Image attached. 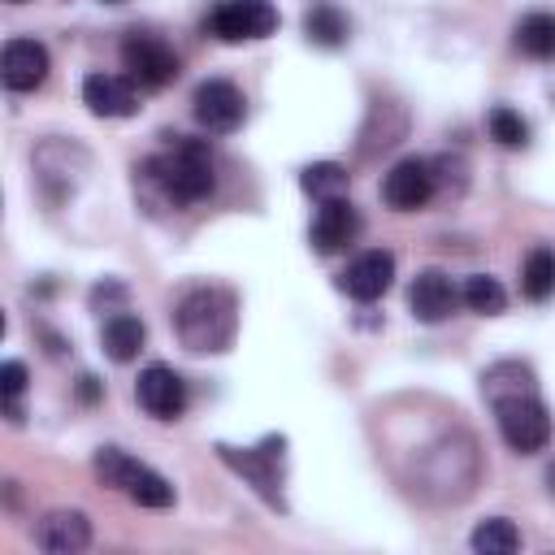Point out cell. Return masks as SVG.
I'll return each mask as SVG.
<instances>
[{
    "instance_id": "cell-29",
    "label": "cell",
    "mask_w": 555,
    "mask_h": 555,
    "mask_svg": "<svg viewBox=\"0 0 555 555\" xmlns=\"http://www.w3.org/2000/svg\"><path fill=\"white\" fill-rule=\"evenodd\" d=\"M9 4H22V0H9Z\"/></svg>"
},
{
    "instance_id": "cell-6",
    "label": "cell",
    "mask_w": 555,
    "mask_h": 555,
    "mask_svg": "<svg viewBox=\"0 0 555 555\" xmlns=\"http://www.w3.org/2000/svg\"><path fill=\"white\" fill-rule=\"evenodd\" d=\"M204 30L217 43H251L278 30V4L273 0H217L204 17Z\"/></svg>"
},
{
    "instance_id": "cell-2",
    "label": "cell",
    "mask_w": 555,
    "mask_h": 555,
    "mask_svg": "<svg viewBox=\"0 0 555 555\" xmlns=\"http://www.w3.org/2000/svg\"><path fill=\"white\" fill-rule=\"evenodd\" d=\"M173 330L186 351L195 356H221L238 338V299L230 286H191L173 308Z\"/></svg>"
},
{
    "instance_id": "cell-10",
    "label": "cell",
    "mask_w": 555,
    "mask_h": 555,
    "mask_svg": "<svg viewBox=\"0 0 555 555\" xmlns=\"http://www.w3.org/2000/svg\"><path fill=\"white\" fill-rule=\"evenodd\" d=\"M134 399H139V408L152 416V421H178L182 412H186V382H182V373L178 369H169V364H147L143 373H139V382H134Z\"/></svg>"
},
{
    "instance_id": "cell-21",
    "label": "cell",
    "mask_w": 555,
    "mask_h": 555,
    "mask_svg": "<svg viewBox=\"0 0 555 555\" xmlns=\"http://www.w3.org/2000/svg\"><path fill=\"white\" fill-rule=\"evenodd\" d=\"M520 295L533 299V304H542V299L555 295V247L538 243L525 256V264H520Z\"/></svg>"
},
{
    "instance_id": "cell-20",
    "label": "cell",
    "mask_w": 555,
    "mask_h": 555,
    "mask_svg": "<svg viewBox=\"0 0 555 555\" xmlns=\"http://www.w3.org/2000/svg\"><path fill=\"white\" fill-rule=\"evenodd\" d=\"M304 35L317 48H343L347 35H351V22H347V13L338 4H312L304 13Z\"/></svg>"
},
{
    "instance_id": "cell-7",
    "label": "cell",
    "mask_w": 555,
    "mask_h": 555,
    "mask_svg": "<svg viewBox=\"0 0 555 555\" xmlns=\"http://www.w3.org/2000/svg\"><path fill=\"white\" fill-rule=\"evenodd\" d=\"M121 65H126L130 82H139L147 91H160V87H169L182 74L178 52L160 35H147V30H130L121 39Z\"/></svg>"
},
{
    "instance_id": "cell-26",
    "label": "cell",
    "mask_w": 555,
    "mask_h": 555,
    "mask_svg": "<svg viewBox=\"0 0 555 555\" xmlns=\"http://www.w3.org/2000/svg\"><path fill=\"white\" fill-rule=\"evenodd\" d=\"M26 382H30V373H26L22 360H4V364H0V399H4V403H17L22 390H26Z\"/></svg>"
},
{
    "instance_id": "cell-18",
    "label": "cell",
    "mask_w": 555,
    "mask_h": 555,
    "mask_svg": "<svg viewBox=\"0 0 555 555\" xmlns=\"http://www.w3.org/2000/svg\"><path fill=\"white\" fill-rule=\"evenodd\" d=\"M100 343H104L108 360L130 364V360L143 351V343H147V330H143V321H139L134 312H113V317L104 321V330H100Z\"/></svg>"
},
{
    "instance_id": "cell-9",
    "label": "cell",
    "mask_w": 555,
    "mask_h": 555,
    "mask_svg": "<svg viewBox=\"0 0 555 555\" xmlns=\"http://www.w3.org/2000/svg\"><path fill=\"white\" fill-rule=\"evenodd\" d=\"M191 113L208 134H230L247 117V100L230 78H204L191 95Z\"/></svg>"
},
{
    "instance_id": "cell-4",
    "label": "cell",
    "mask_w": 555,
    "mask_h": 555,
    "mask_svg": "<svg viewBox=\"0 0 555 555\" xmlns=\"http://www.w3.org/2000/svg\"><path fill=\"white\" fill-rule=\"evenodd\" d=\"M91 468H95V477H100L108 490L126 494V499L139 503V507H173V486H169V477H160V473L147 468L143 460L126 455L121 447H100L95 460H91Z\"/></svg>"
},
{
    "instance_id": "cell-22",
    "label": "cell",
    "mask_w": 555,
    "mask_h": 555,
    "mask_svg": "<svg viewBox=\"0 0 555 555\" xmlns=\"http://www.w3.org/2000/svg\"><path fill=\"white\" fill-rule=\"evenodd\" d=\"M299 186H304L312 199H338V195H347L351 173H347V165H338V160H312V165L299 169Z\"/></svg>"
},
{
    "instance_id": "cell-19",
    "label": "cell",
    "mask_w": 555,
    "mask_h": 555,
    "mask_svg": "<svg viewBox=\"0 0 555 555\" xmlns=\"http://www.w3.org/2000/svg\"><path fill=\"white\" fill-rule=\"evenodd\" d=\"M520 390H538L533 369L520 364V360H499V364H490V369L481 373V395H486L490 403H499V399H507V395H520Z\"/></svg>"
},
{
    "instance_id": "cell-17",
    "label": "cell",
    "mask_w": 555,
    "mask_h": 555,
    "mask_svg": "<svg viewBox=\"0 0 555 555\" xmlns=\"http://www.w3.org/2000/svg\"><path fill=\"white\" fill-rule=\"evenodd\" d=\"M512 43L516 52H525L529 61H555V13L533 9L512 26Z\"/></svg>"
},
{
    "instance_id": "cell-15",
    "label": "cell",
    "mask_w": 555,
    "mask_h": 555,
    "mask_svg": "<svg viewBox=\"0 0 555 555\" xmlns=\"http://www.w3.org/2000/svg\"><path fill=\"white\" fill-rule=\"evenodd\" d=\"M35 542L48 551V555H78L91 546V520L74 507H61V512H48L39 525H35Z\"/></svg>"
},
{
    "instance_id": "cell-16",
    "label": "cell",
    "mask_w": 555,
    "mask_h": 555,
    "mask_svg": "<svg viewBox=\"0 0 555 555\" xmlns=\"http://www.w3.org/2000/svg\"><path fill=\"white\" fill-rule=\"evenodd\" d=\"M82 104L95 117H134L139 113V95L130 82L113 78V74H87L82 78Z\"/></svg>"
},
{
    "instance_id": "cell-1",
    "label": "cell",
    "mask_w": 555,
    "mask_h": 555,
    "mask_svg": "<svg viewBox=\"0 0 555 555\" xmlns=\"http://www.w3.org/2000/svg\"><path fill=\"white\" fill-rule=\"evenodd\" d=\"M134 173H139L147 186H156L160 199H169V204H178V208L208 199L212 186H217L208 143L186 139V134H169V143H165L160 152H152Z\"/></svg>"
},
{
    "instance_id": "cell-11",
    "label": "cell",
    "mask_w": 555,
    "mask_h": 555,
    "mask_svg": "<svg viewBox=\"0 0 555 555\" xmlns=\"http://www.w3.org/2000/svg\"><path fill=\"white\" fill-rule=\"evenodd\" d=\"M360 225L364 221H360V212H356V204L347 195L321 199V208H317V217L308 225V243H312L317 256H334V251H343V247H351L360 238Z\"/></svg>"
},
{
    "instance_id": "cell-12",
    "label": "cell",
    "mask_w": 555,
    "mask_h": 555,
    "mask_svg": "<svg viewBox=\"0 0 555 555\" xmlns=\"http://www.w3.org/2000/svg\"><path fill=\"white\" fill-rule=\"evenodd\" d=\"M390 282H395V256H390L386 247L360 251V256L347 260V269L338 273V291H343L347 299H356V304L382 299V295L390 291Z\"/></svg>"
},
{
    "instance_id": "cell-14",
    "label": "cell",
    "mask_w": 555,
    "mask_h": 555,
    "mask_svg": "<svg viewBox=\"0 0 555 555\" xmlns=\"http://www.w3.org/2000/svg\"><path fill=\"white\" fill-rule=\"evenodd\" d=\"M52 61H48V48L39 39H9L4 52H0V82L9 91H35L43 87Z\"/></svg>"
},
{
    "instance_id": "cell-8",
    "label": "cell",
    "mask_w": 555,
    "mask_h": 555,
    "mask_svg": "<svg viewBox=\"0 0 555 555\" xmlns=\"http://www.w3.org/2000/svg\"><path fill=\"white\" fill-rule=\"evenodd\" d=\"M434 195H438V173H434V160H425V156H403L382 178V199L395 212H416Z\"/></svg>"
},
{
    "instance_id": "cell-5",
    "label": "cell",
    "mask_w": 555,
    "mask_h": 555,
    "mask_svg": "<svg viewBox=\"0 0 555 555\" xmlns=\"http://www.w3.org/2000/svg\"><path fill=\"white\" fill-rule=\"evenodd\" d=\"M494 408V425L503 434V442L516 451V455H533L551 442V408L538 399V390H520V395H507Z\"/></svg>"
},
{
    "instance_id": "cell-25",
    "label": "cell",
    "mask_w": 555,
    "mask_h": 555,
    "mask_svg": "<svg viewBox=\"0 0 555 555\" xmlns=\"http://www.w3.org/2000/svg\"><path fill=\"white\" fill-rule=\"evenodd\" d=\"M486 130H490V139L499 147H529V121L507 104H494L486 113Z\"/></svg>"
},
{
    "instance_id": "cell-3",
    "label": "cell",
    "mask_w": 555,
    "mask_h": 555,
    "mask_svg": "<svg viewBox=\"0 0 555 555\" xmlns=\"http://www.w3.org/2000/svg\"><path fill=\"white\" fill-rule=\"evenodd\" d=\"M212 451H217V460H221L230 473H238V477L251 486V494H256L264 507L286 512V494H282V486H286V434H264L256 447L217 442Z\"/></svg>"
},
{
    "instance_id": "cell-23",
    "label": "cell",
    "mask_w": 555,
    "mask_h": 555,
    "mask_svg": "<svg viewBox=\"0 0 555 555\" xmlns=\"http://www.w3.org/2000/svg\"><path fill=\"white\" fill-rule=\"evenodd\" d=\"M460 304H464L468 312L499 317V312L507 308V291L499 286V278H490V273H473V278H464V286H460Z\"/></svg>"
},
{
    "instance_id": "cell-30",
    "label": "cell",
    "mask_w": 555,
    "mask_h": 555,
    "mask_svg": "<svg viewBox=\"0 0 555 555\" xmlns=\"http://www.w3.org/2000/svg\"><path fill=\"white\" fill-rule=\"evenodd\" d=\"M104 4H117V0H104Z\"/></svg>"
},
{
    "instance_id": "cell-28",
    "label": "cell",
    "mask_w": 555,
    "mask_h": 555,
    "mask_svg": "<svg viewBox=\"0 0 555 555\" xmlns=\"http://www.w3.org/2000/svg\"><path fill=\"white\" fill-rule=\"evenodd\" d=\"M546 490L555 494V464H546Z\"/></svg>"
},
{
    "instance_id": "cell-13",
    "label": "cell",
    "mask_w": 555,
    "mask_h": 555,
    "mask_svg": "<svg viewBox=\"0 0 555 555\" xmlns=\"http://www.w3.org/2000/svg\"><path fill=\"white\" fill-rule=\"evenodd\" d=\"M408 308H412L416 321L438 325V321H447L460 308V286L442 269H421L412 278V286H408Z\"/></svg>"
},
{
    "instance_id": "cell-31",
    "label": "cell",
    "mask_w": 555,
    "mask_h": 555,
    "mask_svg": "<svg viewBox=\"0 0 555 555\" xmlns=\"http://www.w3.org/2000/svg\"><path fill=\"white\" fill-rule=\"evenodd\" d=\"M551 91H555V78H551Z\"/></svg>"
},
{
    "instance_id": "cell-27",
    "label": "cell",
    "mask_w": 555,
    "mask_h": 555,
    "mask_svg": "<svg viewBox=\"0 0 555 555\" xmlns=\"http://www.w3.org/2000/svg\"><path fill=\"white\" fill-rule=\"evenodd\" d=\"M100 395H104V382L91 377V373H82V377H78V399H82V403H95Z\"/></svg>"
},
{
    "instance_id": "cell-24",
    "label": "cell",
    "mask_w": 555,
    "mask_h": 555,
    "mask_svg": "<svg viewBox=\"0 0 555 555\" xmlns=\"http://www.w3.org/2000/svg\"><path fill=\"white\" fill-rule=\"evenodd\" d=\"M473 551H481V555H512L516 546H520V529L507 520V516H490V520H481L477 529H473Z\"/></svg>"
}]
</instances>
